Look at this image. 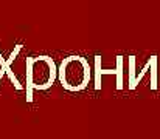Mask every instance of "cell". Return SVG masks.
I'll use <instances>...</instances> for the list:
<instances>
[{"instance_id": "obj_4", "label": "cell", "mask_w": 160, "mask_h": 139, "mask_svg": "<svg viewBox=\"0 0 160 139\" xmlns=\"http://www.w3.org/2000/svg\"><path fill=\"white\" fill-rule=\"evenodd\" d=\"M128 59H129V62H128V68H129V71H128V88L129 90H135V77H137L135 65H137V57L135 56H129Z\"/></svg>"}, {"instance_id": "obj_2", "label": "cell", "mask_w": 160, "mask_h": 139, "mask_svg": "<svg viewBox=\"0 0 160 139\" xmlns=\"http://www.w3.org/2000/svg\"><path fill=\"white\" fill-rule=\"evenodd\" d=\"M25 85H31L34 90L45 91L53 87L58 79V67L50 56L27 57L25 59Z\"/></svg>"}, {"instance_id": "obj_8", "label": "cell", "mask_w": 160, "mask_h": 139, "mask_svg": "<svg viewBox=\"0 0 160 139\" xmlns=\"http://www.w3.org/2000/svg\"><path fill=\"white\" fill-rule=\"evenodd\" d=\"M0 68H5L6 70V59L2 56V53H0Z\"/></svg>"}, {"instance_id": "obj_6", "label": "cell", "mask_w": 160, "mask_h": 139, "mask_svg": "<svg viewBox=\"0 0 160 139\" xmlns=\"http://www.w3.org/2000/svg\"><path fill=\"white\" fill-rule=\"evenodd\" d=\"M101 70H103V67H101V57H100V56H95V71H93L95 84H93V87H95L97 91L101 90V79H103V76H101Z\"/></svg>"}, {"instance_id": "obj_5", "label": "cell", "mask_w": 160, "mask_h": 139, "mask_svg": "<svg viewBox=\"0 0 160 139\" xmlns=\"http://www.w3.org/2000/svg\"><path fill=\"white\" fill-rule=\"evenodd\" d=\"M157 56H151L149 57V62H151V68H149V73H151V81H149V85H151V90H157Z\"/></svg>"}, {"instance_id": "obj_9", "label": "cell", "mask_w": 160, "mask_h": 139, "mask_svg": "<svg viewBox=\"0 0 160 139\" xmlns=\"http://www.w3.org/2000/svg\"><path fill=\"white\" fill-rule=\"evenodd\" d=\"M3 76H6V70H5V68H0V82H2Z\"/></svg>"}, {"instance_id": "obj_3", "label": "cell", "mask_w": 160, "mask_h": 139, "mask_svg": "<svg viewBox=\"0 0 160 139\" xmlns=\"http://www.w3.org/2000/svg\"><path fill=\"white\" fill-rule=\"evenodd\" d=\"M124 57L123 56H117V67L112 70H101V76H106V74H115L117 76V90H123V77H124Z\"/></svg>"}, {"instance_id": "obj_1", "label": "cell", "mask_w": 160, "mask_h": 139, "mask_svg": "<svg viewBox=\"0 0 160 139\" xmlns=\"http://www.w3.org/2000/svg\"><path fill=\"white\" fill-rule=\"evenodd\" d=\"M58 79L64 90L70 93L82 91L92 81V68L84 57L68 56L58 68Z\"/></svg>"}, {"instance_id": "obj_7", "label": "cell", "mask_w": 160, "mask_h": 139, "mask_svg": "<svg viewBox=\"0 0 160 139\" xmlns=\"http://www.w3.org/2000/svg\"><path fill=\"white\" fill-rule=\"evenodd\" d=\"M149 68H151V62H149V59H148V62L143 65V68L140 70V73H137V77H135V88H137V85L140 84V81L145 77V74L149 71Z\"/></svg>"}]
</instances>
